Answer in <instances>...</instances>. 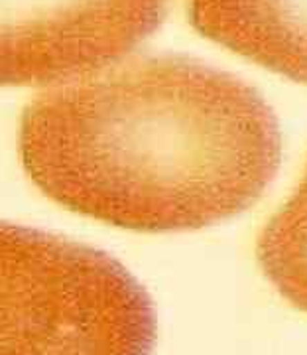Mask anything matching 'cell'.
<instances>
[{
  "mask_svg": "<svg viewBox=\"0 0 307 355\" xmlns=\"http://www.w3.org/2000/svg\"><path fill=\"white\" fill-rule=\"evenodd\" d=\"M203 38L307 85V0H187Z\"/></svg>",
  "mask_w": 307,
  "mask_h": 355,
  "instance_id": "obj_4",
  "label": "cell"
},
{
  "mask_svg": "<svg viewBox=\"0 0 307 355\" xmlns=\"http://www.w3.org/2000/svg\"><path fill=\"white\" fill-rule=\"evenodd\" d=\"M256 254L276 291L307 312V166L292 196L262 229Z\"/></svg>",
  "mask_w": 307,
  "mask_h": 355,
  "instance_id": "obj_5",
  "label": "cell"
},
{
  "mask_svg": "<svg viewBox=\"0 0 307 355\" xmlns=\"http://www.w3.org/2000/svg\"><path fill=\"white\" fill-rule=\"evenodd\" d=\"M18 153L50 200L164 233L254 205L281 160L278 119L248 81L183 53L130 58L32 97Z\"/></svg>",
  "mask_w": 307,
  "mask_h": 355,
  "instance_id": "obj_1",
  "label": "cell"
},
{
  "mask_svg": "<svg viewBox=\"0 0 307 355\" xmlns=\"http://www.w3.org/2000/svg\"><path fill=\"white\" fill-rule=\"evenodd\" d=\"M171 0H0V87H57L130 58Z\"/></svg>",
  "mask_w": 307,
  "mask_h": 355,
  "instance_id": "obj_3",
  "label": "cell"
},
{
  "mask_svg": "<svg viewBox=\"0 0 307 355\" xmlns=\"http://www.w3.org/2000/svg\"><path fill=\"white\" fill-rule=\"evenodd\" d=\"M152 298L115 257L0 221V355H152Z\"/></svg>",
  "mask_w": 307,
  "mask_h": 355,
  "instance_id": "obj_2",
  "label": "cell"
}]
</instances>
